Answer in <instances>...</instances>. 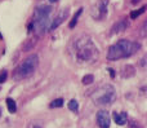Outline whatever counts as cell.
I'll return each mask as SVG.
<instances>
[{
    "label": "cell",
    "mask_w": 147,
    "mask_h": 128,
    "mask_svg": "<svg viewBox=\"0 0 147 128\" xmlns=\"http://www.w3.org/2000/svg\"><path fill=\"white\" fill-rule=\"evenodd\" d=\"M71 47L74 58L80 65L92 64L98 58V48L96 47V44L93 43V40L89 35H85V34L79 35L78 38L72 40Z\"/></svg>",
    "instance_id": "cell-1"
},
{
    "label": "cell",
    "mask_w": 147,
    "mask_h": 128,
    "mask_svg": "<svg viewBox=\"0 0 147 128\" xmlns=\"http://www.w3.org/2000/svg\"><path fill=\"white\" fill-rule=\"evenodd\" d=\"M141 49V44L138 41L128 40V39H121L112 44L107 51V60L109 61H117L121 58H128V57L136 54Z\"/></svg>",
    "instance_id": "cell-2"
},
{
    "label": "cell",
    "mask_w": 147,
    "mask_h": 128,
    "mask_svg": "<svg viewBox=\"0 0 147 128\" xmlns=\"http://www.w3.org/2000/svg\"><path fill=\"white\" fill-rule=\"evenodd\" d=\"M51 13L52 8L49 5H40V7L35 8L32 14V20L31 23L28 25V30L30 33L36 34V35H43L44 33L49 30L51 26Z\"/></svg>",
    "instance_id": "cell-3"
},
{
    "label": "cell",
    "mask_w": 147,
    "mask_h": 128,
    "mask_svg": "<svg viewBox=\"0 0 147 128\" xmlns=\"http://www.w3.org/2000/svg\"><path fill=\"white\" fill-rule=\"evenodd\" d=\"M93 102L98 106H110L116 100V89L111 84H102L90 93Z\"/></svg>",
    "instance_id": "cell-4"
},
{
    "label": "cell",
    "mask_w": 147,
    "mask_h": 128,
    "mask_svg": "<svg viewBox=\"0 0 147 128\" xmlns=\"http://www.w3.org/2000/svg\"><path fill=\"white\" fill-rule=\"evenodd\" d=\"M39 66V56L36 53L30 54L28 57H26L14 70V79L21 80V79H26V78H30L34 72L36 71Z\"/></svg>",
    "instance_id": "cell-5"
},
{
    "label": "cell",
    "mask_w": 147,
    "mask_h": 128,
    "mask_svg": "<svg viewBox=\"0 0 147 128\" xmlns=\"http://www.w3.org/2000/svg\"><path fill=\"white\" fill-rule=\"evenodd\" d=\"M97 124H98L99 128H110L111 118H110L109 111L99 110L98 113H97Z\"/></svg>",
    "instance_id": "cell-6"
},
{
    "label": "cell",
    "mask_w": 147,
    "mask_h": 128,
    "mask_svg": "<svg viewBox=\"0 0 147 128\" xmlns=\"http://www.w3.org/2000/svg\"><path fill=\"white\" fill-rule=\"evenodd\" d=\"M129 27V20L128 18H120L116 23H114V26L111 27V34H119L125 31Z\"/></svg>",
    "instance_id": "cell-7"
},
{
    "label": "cell",
    "mask_w": 147,
    "mask_h": 128,
    "mask_svg": "<svg viewBox=\"0 0 147 128\" xmlns=\"http://www.w3.org/2000/svg\"><path fill=\"white\" fill-rule=\"evenodd\" d=\"M67 16H69V9H62L61 12L57 14V17L52 21L51 26H49V30H56V28L63 22L65 18H67Z\"/></svg>",
    "instance_id": "cell-8"
},
{
    "label": "cell",
    "mask_w": 147,
    "mask_h": 128,
    "mask_svg": "<svg viewBox=\"0 0 147 128\" xmlns=\"http://www.w3.org/2000/svg\"><path fill=\"white\" fill-rule=\"evenodd\" d=\"M107 4H109V0H99L98 5H97L96 13H92V16L94 18H97V20L102 18L107 13Z\"/></svg>",
    "instance_id": "cell-9"
},
{
    "label": "cell",
    "mask_w": 147,
    "mask_h": 128,
    "mask_svg": "<svg viewBox=\"0 0 147 128\" xmlns=\"http://www.w3.org/2000/svg\"><path fill=\"white\" fill-rule=\"evenodd\" d=\"M112 116H114V121L117 126H124V124H127V121H128L127 111H121V113H116V111H115Z\"/></svg>",
    "instance_id": "cell-10"
},
{
    "label": "cell",
    "mask_w": 147,
    "mask_h": 128,
    "mask_svg": "<svg viewBox=\"0 0 147 128\" xmlns=\"http://www.w3.org/2000/svg\"><path fill=\"white\" fill-rule=\"evenodd\" d=\"M123 71H121V77L123 78H129V77H133L134 75V67L132 65H127V66L123 67Z\"/></svg>",
    "instance_id": "cell-11"
},
{
    "label": "cell",
    "mask_w": 147,
    "mask_h": 128,
    "mask_svg": "<svg viewBox=\"0 0 147 128\" xmlns=\"http://www.w3.org/2000/svg\"><path fill=\"white\" fill-rule=\"evenodd\" d=\"M7 108L10 114H14L17 111V104H16V101L13 98H10V97L7 98Z\"/></svg>",
    "instance_id": "cell-12"
},
{
    "label": "cell",
    "mask_w": 147,
    "mask_h": 128,
    "mask_svg": "<svg viewBox=\"0 0 147 128\" xmlns=\"http://www.w3.org/2000/svg\"><path fill=\"white\" fill-rule=\"evenodd\" d=\"M27 128H44V121H41V119H32L28 123Z\"/></svg>",
    "instance_id": "cell-13"
},
{
    "label": "cell",
    "mask_w": 147,
    "mask_h": 128,
    "mask_svg": "<svg viewBox=\"0 0 147 128\" xmlns=\"http://www.w3.org/2000/svg\"><path fill=\"white\" fill-rule=\"evenodd\" d=\"M81 12H83V8H80V9L76 12V14L72 17V20L70 21V23H69V27L70 28H74L76 26V23H78V20H79V17H80V14H81Z\"/></svg>",
    "instance_id": "cell-14"
},
{
    "label": "cell",
    "mask_w": 147,
    "mask_h": 128,
    "mask_svg": "<svg viewBox=\"0 0 147 128\" xmlns=\"http://www.w3.org/2000/svg\"><path fill=\"white\" fill-rule=\"evenodd\" d=\"M69 109L71 111H74V113H78L79 111V102L76 100H71L69 102Z\"/></svg>",
    "instance_id": "cell-15"
},
{
    "label": "cell",
    "mask_w": 147,
    "mask_h": 128,
    "mask_svg": "<svg viewBox=\"0 0 147 128\" xmlns=\"http://www.w3.org/2000/svg\"><path fill=\"white\" fill-rule=\"evenodd\" d=\"M145 10H146V7H142L141 9H138V10H134V12H132L130 13V18L132 20H134V18H137V17H140L142 13H145Z\"/></svg>",
    "instance_id": "cell-16"
},
{
    "label": "cell",
    "mask_w": 147,
    "mask_h": 128,
    "mask_svg": "<svg viewBox=\"0 0 147 128\" xmlns=\"http://www.w3.org/2000/svg\"><path fill=\"white\" fill-rule=\"evenodd\" d=\"M62 106H63V98H56L51 104V108H62Z\"/></svg>",
    "instance_id": "cell-17"
},
{
    "label": "cell",
    "mask_w": 147,
    "mask_h": 128,
    "mask_svg": "<svg viewBox=\"0 0 147 128\" xmlns=\"http://www.w3.org/2000/svg\"><path fill=\"white\" fill-rule=\"evenodd\" d=\"M81 82H83V84H90V83L94 82V77L92 74H88V75H85V77H83Z\"/></svg>",
    "instance_id": "cell-18"
},
{
    "label": "cell",
    "mask_w": 147,
    "mask_h": 128,
    "mask_svg": "<svg viewBox=\"0 0 147 128\" xmlns=\"http://www.w3.org/2000/svg\"><path fill=\"white\" fill-rule=\"evenodd\" d=\"M7 78H8V71H7V70H3L1 74H0V84H1V83H4L5 80H7Z\"/></svg>",
    "instance_id": "cell-19"
},
{
    "label": "cell",
    "mask_w": 147,
    "mask_h": 128,
    "mask_svg": "<svg viewBox=\"0 0 147 128\" xmlns=\"http://www.w3.org/2000/svg\"><path fill=\"white\" fill-rule=\"evenodd\" d=\"M109 71H110V75H111V78H115V71L112 69H109Z\"/></svg>",
    "instance_id": "cell-20"
},
{
    "label": "cell",
    "mask_w": 147,
    "mask_h": 128,
    "mask_svg": "<svg viewBox=\"0 0 147 128\" xmlns=\"http://www.w3.org/2000/svg\"><path fill=\"white\" fill-rule=\"evenodd\" d=\"M140 1H142V0H132V4H138Z\"/></svg>",
    "instance_id": "cell-21"
},
{
    "label": "cell",
    "mask_w": 147,
    "mask_h": 128,
    "mask_svg": "<svg viewBox=\"0 0 147 128\" xmlns=\"http://www.w3.org/2000/svg\"><path fill=\"white\" fill-rule=\"evenodd\" d=\"M145 26H146V22H145V23H143V26H142V28H145ZM142 31H143V33H142V35H143V36H145V30H142Z\"/></svg>",
    "instance_id": "cell-22"
},
{
    "label": "cell",
    "mask_w": 147,
    "mask_h": 128,
    "mask_svg": "<svg viewBox=\"0 0 147 128\" xmlns=\"http://www.w3.org/2000/svg\"><path fill=\"white\" fill-rule=\"evenodd\" d=\"M51 3H56V1H58V0H49Z\"/></svg>",
    "instance_id": "cell-23"
},
{
    "label": "cell",
    "mask_w": 147,
    "mask_h": 128,
    "mask_svg": "<svg viewBox=\"0 0 147 128\" xmlns=\"http://www.w3.org/2000/svg\"><path fill=\"white\" fill-rule=\"evenodd\" d=\"M0 115H1V111H0Z\"/></svg>",
    "instance_id": "cell-24"
}]
</instances>
